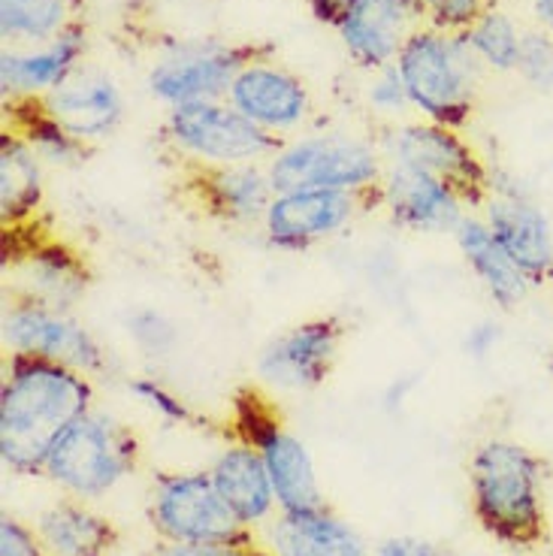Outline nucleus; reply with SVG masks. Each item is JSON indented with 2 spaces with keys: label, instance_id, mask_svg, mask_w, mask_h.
<instances>
[{
  "label": "nucleus",
  "instance_id": "nucleus-1",
  "mask_svg": "<svg viewBox=\"0 0 553 556\" xmlns=\"http://www.w3.org/2000/svg\"><path fill=\"white\" fill-rule=\"evenodd\" d=\"M98 405L95 378L61 363L3 354L0 366V466L37 478L64 432Z\"/></svg>",
  "mask_w": 553,
  "mask_h": 556
},
{
  "label": "nucleus",
  "instance_id": "nucleus-2",
  "mask_svg": "<svg viewBox=\"0 0 553 556\" xmlns=\"http://www.w3.org/2000/svg\"><path fill=\"white\" fill-rule=\"evenodd\" d=\"M469 502L478 527L514 551H536L551 539L548 466L517 439H487L472 451Z\"/></svg>",
  "mask_w": 553,
  "mask_h": 556
},
{
  "label": "nucleus",
  "instance_id": "nucleus-3",
  "mask_svg": "<svg viewBox=\"0 0 553 556\" xmlns=\"http://www.w3.org/2000/svg\"><path fill=\"white\" fill-rule=\"evenodd\" d=\"M397 70L417 118L454 130L469 125L487 70L463 30L420 25L402 46Z\"/></svg>",
  "mask_w": 553,
  "mask_h": 556
},
{
  "label": "nucleus",
  "instance_id": "nucleus-4",
  "mask_svg": "<svg viewBox=\"0 0 553 556\" xmlns=\"http://www.w3.org/2000/svg\"><path fill=\"white\" fill-rule=\"evenodd\" d=\"M142 466V442L137 430L95 405L70 427L46 459L42 478L64 496L98 502L130 481Z\"/></svg>",
  "mask_w": 553,
  "mask_h": 556
},
{
  "label": "nucleus",
  "instance_id": "nucleus-5",
  "mask_svg": "<svg viewBox=\"0 0 553 556\" xmlns=\"http://www.w3.org/2000/svg\"><path fill=\"white\" fill-rule=\"evenodd\" d=\"M266 169L276 191L324 188L357 194L373 203L388 161L378 139L351 130H321L285 139L266 161Z\"/></svg>",
  "mask_w": 553,
  "mask_h": 556
},
{
  "label": "nucleus",
  "instance_id": "nucleus-6",
  "mask_svg": "<svg viewBox=\"0 0 553 556\" xmlns=\"http://www.w3.org/2000/svg\"><path fill=\"white\" fill-rule=\"evenodd\" d=\"M230 430L234 439L257 447L273 478L278 511H312L327 505L312 451L297 432L285 427L266 390L246 388L236 393Z\"/></svg>",
  "mask_w": 553,
  "mask_h": 556
},
{
  "label": "nucleus",
  "instance_id": "nucleus-7",
  "mask_svg": "<svg viewBox=\"0 0 553 556\" xmlns=\"http://www.w3.org/2000/svg\"><path fill=\"white\" fill-rule=\"evenodd\" d=\"M146 520L158 542H251L257 532L239 523L212 484L209 469H161L149 481Z\"/></svg>",
  "mask_w": 553,
  "mask_h": 556
},
{
  "label": "nucleus",
  "instance_id": "nucleus-8",
  "mask_svg": "<svg viewBox=\"0 0 553 556\" xmlns=\"http://www.w3.org/2000/svg\"><path fill=\"white\" fill-rule=\"evenodd\" d=\"M161 134L173 154L191 164V169L266 164L281 146L227 100H200L166 110Z\"/></svg>",
  "mask_w": 553,
  "mask_h": 556
},
{
  "label": "nucleus",
  "instance_id": "nucleus-9",
  "mask_svg": "<svg viewBox=\"0 0 553 556\" xmlns=\"http://www.w3.org/2000/svg\"><path fill=\"white\" fill-rule=\"evenodd\" d=\"M0 345L3 354L61 363L91 378L112 372L110 348L76 312L46 306L18 293H7L0 308Z\"/></svg>",
  "mask_w": 553,
  "mask_h": 556
},
{
  "label": "nucleus",
  "instance_id": "nucleus-10",
  "mask_svg": "<svg viewBox=\"0 0 553 556\" xmlns=\"http://www.w3.org/2000/svg\"><path fill=\"white\" fill-rule=\"evenodd\" d=\"M381 154L388 164L412 167L448 181L456 188L472 212L485 206L490 194V173L493 164L485 161V154L463 137V130L424 122V118H405L378 137Z\"/></svg>",
  "mask_w": 553,
  "mask_h": 556
},
{
  "label": "nucleus",
  "instance_id": "nucleus-11",
  "mask_svg": "<svg viewBox=\"0 0 553 556\" xmlns=\"http://www.w3.org/2000/svg\"><path fill=\"white\" fill-rule=\"evenodd\" d=\"M345 333V324L336 315H315L291 324L257 351V388L266 390L269 396L318 390L339 363Z\"/></svg>",
  "mask_w": 553,
  "mask_h": 556
},
{
  "label": "nucleus",
  "instance_id": "nucleus-12",
  "mask_svg": "<svg viewBox=\"0 0 553 556\" xmlns=\"http://www.w3.org/2000/svg\"><path fill=\"white\" fill-rule=\"evenodd\" d=\"M257 58L254 46L227 40H188L152 61L146 85L164 110L200 100H227L236 73Z\"/></svg>",
  "mask_w": 553,
  "mask_h": 556
},
{
  "label": "nucleus",
  "instance_id": "nucleus-13",
  "mask_svg": "<svg viewBox=\"0 0 553 556\" xmlns=\"http://www.w3.org/2000/svg\"><path fill=\"white\" fill-rule=\"evenodd\" d=\"M478 215L536 288L553 285V224L524 181L493 167L490 194Z\"/></svg>",
  "mask_w": 553,
  "mask_h": 556
},
{
  "label": "nucleus",
  "instance_id": "nucleus-14",
  "mask_svg": "<svg viewBox=\"0 0 553 556\" xmlns=\"http://www.w3.org/2000/svg\"><path fill=\"white\" fill-rule=\"evenodd\" d=\"M366 208L369 200L345 191H324V188L276 191L257 233L266 242V249L281 254H303L348 233Z\"/></svg>",
  "mask_w": 553,
  "mask_h": 556
},
{
  "label": "nucleus",
  "instance_id": "nucleus-15",
  "mask_svg": "<svg viewBox=\"0 0 553 556\" xmlns=\"http://www.w3.org/2000/svg\"><path fill=\"white\" fill-rule=\"evenodd\" d=\"M227 103L278 142L300 137V130L312 118V91L303 76L269 55L251 58L236 73Z\"/></svg>",
  "mask_w": 553,
  "mask_h": 556
},
{
  "label": "nucleus",
  "instance_id": "nucleus-16",
  "mask_svg": "<svg viewBox=\"0 0 553 556\" xmlns=\"http://www.w3.org/2000/svg\"><path fill=\"white\" fill-rule=\"evenodd\" d=\"M373 206L381 208L397 230L417 237H454L460 222L472 212L463 194L448 181L400 164H388Z\"/></svg>",
  "mask_w": 553,
  "mask_h": 556
},
{
  "label": "nucleus",
  "instance_id": "nucleus-17",
  "mask_svg": "<svg viewBox=\"0 0 553 556\" xmlns=\"http://www.w3.org/2000/svg\"><path fill=\"white\" fill-rule=\"evenodd\" d=\"M91 266L83 251L70 249L61 239L30 237L25 249H13L7 266V285L18 296H30L46 306L76 312L91 291Z\"/></svg>",
  "mask_w": 553,
  "mask_h": 556
},
{
  "label": "nucleus",
  "instance_id": "nucleus-18",
  "mask_svg": "<svg viewBox=\"0 0 553 556\" xmlns=\"http://www.w3.org/2000/svg\"><path fill=\"white\" fill-rule=\"evenodd\" d=\"M37 103L67 134H73L91 149L103 139L115 137L127 115L125 94H122L118 83L110 73L95 67H79L67 83L58 85L52 94H46Z\"/></svg>",
  "mask_w": 553,
  "mask_h": 556
},
{
  "label": "nucleus",
  "instance_id": "nucleus-19",
  "mask_svg": "<svg viewBox=\"0 0 553 556\" xmlns=\"http://www.w3.org/2000/svg\"><path fill=\"white\" fill-rule=\"evenodd\" d=\"M85 55H88V30L83 22L42 46H30V49L3 46L0 52L3 103H28L52 94L58 85H64L76 70L85 67Z\"/></svg>",
  "mask_w": 553,
  "mask_h": 556
},
{
  "label": "nucleus",
  "instance_id": "nucleus-20",
  "mask_svg": "<svg viewBox=\"0 0 553 556\" xmlns=\"http://www.w3.org/2000/svg\"><path fill=\"white\" fill-rule=\"evenodd\" d=\"M188 191L209 222L236 230L261 227L263 215L276 197L266 164L191 169Z\"/></svg>",
  "mask_w": 553,
  "mask_h": 556
},
{
  "label": "nucleus",
  "instance_id": "nucleus-21",
  "mask_svg": "<svg viewBox=\"0 0 553 556\" xmlns=\"http://www.w3.org/2000/svg\"><path fill=\"white\" fill-rule=\"evenodd\" d=\"M417 28L420 18L409 0H357L332 25L351 64L366 73L397 64L402 46Z\"/></svg>",
  "mask_w": 553,
  "mask_h": 556
},
{
  "label": "nucleus",
  "instance_id": "nucleus-22",
  "mask_svg": "<svg viewBox=\"0 0 553 556\" xmlns=\"http://www.w3.org/2000/svg\"><path fill=\"white\" fill-rule=\"evenodd\" d=\"M257 532V542L269 556H373L357 529L327 505L312 511H278Z\"/></svg>",
  "mask_w": 553,
  "mask_h": 556
},
{
  "label": "nucleus",
  "instance_id": "nucleus-23",
  "mask_svg": "<svg viewBox=\"0 0 553 556\" xmlns=\"http://www.w3.org/2000/svg\"><path fill=\"white\" fill-rule=\"evenodd\" d=\"M451 239L466 269L499 312H517L529 300V293L536 291V285L514 264L512 254L499 245V239L493 237V230L478 212H469Z\"/></svg>",
  "mask_w": 553,
  "mask_h": 556
},
{
  "label": "nucleus",
  "instance_id": "nucleus-24",
  "mask_svg": "<svg viewBox=\"0 0 553 556\" xmlns=\"http://www.w3.org/2000/svg\"><path fill=\"white\" fill-rule=\"evenodd\" d=\"M212 484L218 486L222 500L239 517V523L251 532L263 529L278 515V500L273 490V478L266 472V463L242 439H230L227 445L209 463Z\"/></svg>",
  "mask_w": 553,
  "mask_h": 556
},
{
  "label": "nucleus",
  "instance_id": "nucleus-25",
  "mask_svg": "<svg viewBox=\"0 0 553 556\" xmlns=\"http://www.w3.org/2000/svg\"><path fill=\"white\" fill-rule=\"evenodd\" d=\"M46 164L13 127L0 134V224L7 233L30 230L46 206Z\"/></svg>",
  "mask_w": 553,
  "mask_h": 556
},
{
  "label": "nucleus",
  "instance_id": "nucleus-26",
  "mask_svg": "<svg viewBox=\"0 0 553 556\" xmlns=\"http://www.w3.org/2000/svg\"><path fill=\"white\" fill-rule=\"evenodd\" d=\"M34 529L49 556H110L122 542V532L110 517L73 496L46 505L34 517Z\"/></svg>",
  "mask_w": 553,
  "mask_h": 556
},
{
  "label": "nucleus",
  "instance_id": "nucleus-27",
  "mask_svg": "<svg viewBox=\"0 0 553 556\" xmlns=\"http://www.w3.org/2000/svg\"><path fill=\"white\" fill-rule=\"evenodd\" d=\"M79 25V0H0V37L10 49H30Z\"/></svg>",
  "mask_w": 553,
  "mask_h": 556
},
{
  "label": "nucleus",
  "instance_id": "nucleus-28",
  "mask_svg": "<svg viewBox=\"0 0 553 556\" xmlns=\"http://www.w3.org/2000/svg\"><path fill=\"white\" fill-rule=\"evenodd\" d=\"M7 115H10L7 127H13V130H18L22 137L28 139L30 149L40 154V161L46 167L76 169L88 161L91 146H85L73 134H67L49 112L42 110L37 100L7 103Z\"/></svg>",
  "mask_w": 553,
  "mask_h": 556
},
{
  "label": "nucleus",
  "instance_id": "nucleus-29",
  "mask_svg": "<svg viewBox=\"0 0 553 556\" xmlns=\"http://www.w3.org/2000/svg\"><path fill=\"white\" fill-rule=\"evenodd\" d=\"M463 34H466L472 52L485 64L487 73H514L517 70L526 30L517 25V18L512 13L490 7Z\"/></svg>",
  "mask_w": 553,
  "mask_h": 556
},
{
  "label": "nucleus",
  "instance_id": "nucleus-30",
  "mask_svg": "<svg viewBox=\"0 0 553 556\" xmlns=\"http://www.w3.org/2000/svg\"><path fill=\"white\" fill-rule=\"evenodd\" d=\"M125 336L146 361H169L181 345V330L176 320L158 306H134L125 312Z\"/></svg>",
  "mask_w": 553,
  "mask_h": 556
},
{
  "label": "nucleus",
  "instance_id": "nucleus-31",
  "mask_svg": "<svg viewBox=\"0 0 553 556\" xmlns=\"http://www.w3.org/2000/svg\"><path fill=\"white\" fill-rule=\"evenodd\" d=\"M127 396L152 417H158L164 427H197V412L191 403L169 388L158 376H134L125 381Z\"/></svg>",
  "mask_w": 553,
  "mask_h": 556
},
{
  "label": "nucleus",
  "instance_id": "nucleus-32",
  "mask_svg": "<svg viewBox=\"0 0 553 556\" xmlns=\"http://www.w3.org/2000/svg\"><path fill=\"white\" fill-rule=\"evenodd\" d=\"M514 76L536 94H553V34L544 28L526 30Z\"/></svg>",
  "mask_w": 553,
  "mask_h": 556
},
{
  "label": "nucleus",
  "instance_id": "nucleus-33",
  "mask_svg": "<svg viewBox=\"0 0 553 556\" xmlns=\"http://www.w3.org/2000/svg\"><path fill=\"white\" fill-rule=\"evenodd\" d=\"M366 106H369L375 115L388 118L390 125L405 122L409 115H415V112H412V100H409V91H405V83H402L397 64L369 73V85H366Z\"/></svg>",
  "mask_w": 553,
  "mask_h": 556
},
{
  "label": "nucleus",
  "instance_id": "nucleus-34",
  "mask_svg": "<svg viewBox=\"0 0 553 556\" xmlns=\"http://www.w3.org/2000/svg\"><path fill=\"white\" fill-rule=\"evenodd\" d=\"M415 7L420 25L439 30H466L485 15L490 7H497V0H409Z\"/></svg>",
  "mask_w": 553,
  "mask_h": 556
},
{
  "label": "nucleus",
  "instance_id": "nucleus-35",
  "mask_svg": "<svg viewBox=\"0 0 553 556\" xmlns=\"http://www.w3.org/2000/svg\"><path fill=\"white\" fill-rule=\"evenodd\" d=\"M261 542H158L152 556H261Z\"/></svg>",
  "mask_w": 553,
  "mask_h": 556
},
{
  "label": "nucleus",
  "instance_id": "nucleus-36",
  "mask_svg": "<svg viewBox=\"0 0 553 556\" xmlns=\"http://www.w3.org/2000/svg\"><path fill=\"white\" fill-rule=\"evenodd\" d=\"M0 556H49L34 523L3 515L0 520Z\"/></svg>",
  "mask_w": 553,
  "mask_h": 556
},
{
  "label": "nucleus",
  "instance_id": "nucleus-37",
  "mask_svg": "<svg viewBox=\"0 0 553 556\" xmlns=\"http://www.w3.org/2000/svg\"><path fill=\"white\" fill-rule=\"evenodd\" d=\"M373 556H444V551L424 535H388L375 544Z\"/></svg>",
  "mask_w": 553,
  "mask_h": 556
},
{
  "label": "nucleus",
  "instance_id": "nucleus-38",
  "mask_svg": "<svg viewBox=\"0 0 553 556\" xmlns=\"http://www.w3.org/2000/svg\"><path fill=\"white\" fill-rule=\"evenodd\" d=\"M502 342V327H499L497 320H481V324H475L469 327V333H466V354L475 357V361H485L490 351H497V345Z\"/></svg>",
  "mask_w": 553,
  "mask_h": 556
},
{
  "label": "nucleus",
  "instance_id": "nucleus-39",
  "mask_svg": "<svg viewBox=\"0 0 553 556\" xmlns=\"http://www.w3.org/2000/svg\"><path fill=\"white\" fill-rule=\"evenodd\" d=\"M354 3H357V0H309V10H312V15H315L318 22H324V25H330L332 28Z\"/></svg>",
  "mask_w": 553,
  "mask_h": 556
},
{
  "label": "nucleus",
  "instance_id": "nucleus-40",
  "mask_svg": "<svg viewBox=\"0 0 553 556\" xmlns=\"http://www.w3.org/2000/svg\"><path fill=\"white\" fill-rule=\"evenodd\" d=\"M529 7H532V15H536L539 28L553 34V0H529Z\"/></svg>",
  "mask_w": 553,
  "mask_h": 556
},
{
  "label": "nucleus",
  "instance_id": "nucleus-41",
  "mask_svg": "<svg viewBox=\"0 0 553 556\" xmlns=\"http://www.w3.org/2000/svg\"><path fill=\"white\" fill-rule=\"evenodd\" d=\"M261 556H269V554H266V551H261Z\"/></svg>",
  "mask_w": 553,
  "mask_h": 556
},
{
  "label": "nucleus",
  "instance_id": "nucleus-42",
  "mask_svg": "<svg viewBox=\"0 0 553 556\" xmlns=\"http://www.w3.org/2000/svg\"><path fill=\"white\" fill-rule=\"evenodd\" d=\"M551 372H553V357H551Z\"/></svg>",
  "mask_w": 553,
  "mask_h": 556
}]
</instances>
